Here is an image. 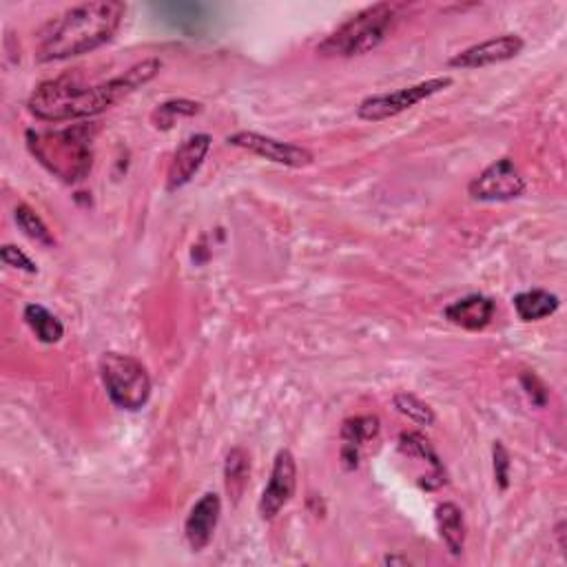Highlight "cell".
Segmentation results:
<instances>
[{"mask_svg": "<svg viewBox=\"0 0 567 567\" xmlns=\"http://www.w3.org/2000/svg\"><path fill=\"white\" fill-rule=\"evenodd\" d=\"M160 69L162 63L158 58H147L129 67L125 74L98 85H87L78 74H65L43 82L29 98L27 107L34 118L43 122L87 120L116 107L120 100L156 78Z\"/></svg>", "mask_w": 567, "mask_h": 567, "instance_id": "obj_1", "label": "cell"}, {"mask_svg": "<svg viewBox=\"0 0 567 567\" xmlns=\"http://www.w3.org/2000/svg\"><path fill=\"white\" fill-rule=\"evenodd\" d=\"M127 5L118 0H98L67 9L43 29L38 38V63L78 58L111 43L125 20Z\"/></svg>", "mask_w": 567, "mask_h": 567, "instance_id": "obj_2", "label": "cell"}, {"mask_svg": "<svg viewBox=\"0 0 567 567\" xmlns=\"http://www.w3.org/2000/svg\"><path fill=\"white\" fill-rule=\"evenodd\" d=\"M94 125H76L51 133H27L29 151L60 180L69 184L87 178L94 162Z\"/></svg>", "mask_w": 567, "mask_h": 567, "instance_id": "obj_3", "label": "cell"}, {"mask_svg": "<svg viewBox=\"0 0 567 567\" xmlns=\"http://www.w3.org/2000/svg\"><path fill=\"white\" fill-rule=\"evenodd\" d=\"M399 20V7L377 3L348 18L342 27L317 45V54L326 58H355L370 54L393 32Z\"/></svg>", "mask_w": 567, "mask_h": 567, "instance_id": "obj_4", "label": "cell"}, {"mask_svg": "<svg viewBox=\"0 0 567 567\" xmlns=\"http://www.w3.org/2000/svg\"><path fill=\"white\" fill-rule=\"evenodd\" d=\"M100 377L113 406L138 412L151 397V377L136 357L105 353L100 359Z\"/></svg>", "mask_w": 567, "mask_h": 567, "instance_id": "obj_5", "label": "cell"}, {"mask_svg": "<svg viewBox=\"0 0 567 567\" xmlns=\"http://www.w3.org/2000/svg\"><path fill=\"white\" fill-rule=\"evenodd\" d=\"M450 87H452V78L441 76V78H430V80L419 82V85L390 91V94L368 96L359 102L357 118H362L366 122H381V120L395 118L399 116V113L417 107L419 102L437 96L441 94V91H446Z\"/></svg>", "mask_w": 567, "mask_h": 567, "instance_id": "obj_6", "label": "cell"}, {"mask_svg": "<svg viewBox=\"0 0 567 567\" xmlns=\"http://www.w3.org/2000/svg\"><path fill=\"white\" fill-rule=\"evenodd\" d=\"M525 178L512 158H501L483 169L468 184V193L477 202H510L525 193Z\"/></svg>", "mask_w": 567, "mask_h": 567, "instance_id": "obj_7", "label": "cell"}, {"mask_svg": "<svg viewBox=\"0 0 567 567\" xmlns=\"http://www.w3.org/2000/svg\"><path fill=\"white\" fill-rule=\"evenodd\" d=\"M226 142H229L231 147L244 149V151L253 153V156H260L275 164H284V167H291V169L311 167L315 160L313 151L300 147V144L275 140L271 136H262V133H255V131H237L233 133V136L226 138Z\"/></svg>", "mask_w": 567, "mask_h": 567, "instance_id": "obj_8", "label": "cell"}, {"mask_svg": "<svg viewBox=\"0 0 567 567\" xmlns=\"http://www.w3.org/2000/svg\"><path fill=\"white\" fill-rule=\"evenodd\" d=\"M297 490V463L291 450L282 448L273 461L271 479L262 492V499L257 503V512L264 521H273L280 514Z\"/></svg>", "mask_w": 567, "mask_h": 567, "instance_id": "obj_9", "label": "cell"}, {"mask_svg": "<svg viewBox=\"0 0 567 567\" xmlns=\"http://www.w3.org/2000/svg\"><path fill=\"white\" fill-rule=\"evenodd\" d=\"M525 47V40L517 34H503L497 38L483 40L479 45H472L468 49L459 51L450 58V67L455 69H483L492 65L508 63V60L517 58Z\"/></svg>", "mask_w": 567, "mask_h": 567, "instance_id": "obj_10", "label": "cell"}, {"mask_svg": "<svg viewBox=\"0 0 567 567\" xmlns=\"http://www.w3.org/2000/svg\"><path fill=\"white\" fill-rule=\"evenodd\" d=\"M213 138L209 133H195V136L184 140L173 153V160L169 164L167 173V191L175 193L195 178V173L200 171L206 156L211 151Z\"/></svg>", "mask_w": 567, "mask_h": 567, "instance_id": "obj_11", "label": "cell"}, {"mask_svg": "<svg viewBox=\"0 0 567 567\" xmlns=\"http://www.w3.org/2000/svg\"><path fill=\"white\" fill-rule=\"evenodd\" d=\"M222 514V499L220 494L206 492L193 505L187 523H184V536L193 552H202L206 545L213 541V534L218 530Z\"/></svg>", "mask_w": 567, "mask_h": 567, "instance_id": "obj_12", "label": "cell"}, {"mask_svg": "<svg viewBox=\"0 0 567 567\" xmlns=\"http://www.w3.org/2000/svg\"><path fill=\"white\" fill-rule=\"evenodd\" d=\"M494 313H497V304L486 295H468L443 311L450 324L466 328V331H481V328H486L492 322Z\"/></svg>", "mask_w": 567, "mask_h": 567, "instance_id": "obj_13", "label": "cell"}, {"mask_svg": "<svg viewBox=\"0 0 567 567\" xmlns=\"http://www.w3.org/2000/svg\"><path fill=\"white\" fill-rule=\"evenodd\" d=\"M435 521H437V530L443 545H446L448 552L452 556H461L463 550H466V536H468V528H466V519H463V512L457 503H439L435 510Z\"/></svg>", "mask_w": 567, "mask_h": 567, "instance_id": "obj_14", "label": "cell"}, {"mask_svg": "<svg viewBox=\"0 0 567 567\" xmlns=\"http://www.w3.org/2000/svg\"><path fill=\"white\" fill-rule=\"evenodd\" d=\"M512 304L521 322H541L559 311L561 300L559 295L545 291V288H532V291L514 295Z\"/></svg>", "mask_w": 567, "mask_h": 567, "instance_id": "obj_15", "label": "cell"}, {"mask_svg": "<svg viewBox=\"0 0 567 567\" xmlns=\"http://www.w3.org/2000/svg\"><path fill=\"white\" fill-rule=\"evenodd\" d=\"M399 450L408 457L428 461V466L432 468V490L446 483V468H443L439 455L435 452V448H432V443L421 435V432H404V435L399 437Z\"/></svg>", "mask_w": 567, "mask_h": 567, "instance_id": "obj_16", "label": "cell"}, {"mask_svg": "<svg viewBox=\"0 0 567 567\" xmlns=\"http://www.w3.org/2000/svg\"><path fill=\"white\" fill-rule=\"evenodd\" d=\"M249 477H251V457L249 452L244 448H233L229 450L224 461V486H226V494L237 503L242 499V494L249 486Z\"/></svg>", "mask_w": 567, "mask_h": 567, "instance_id": "obj_17", "label": "cell"}, {"mask_svg": "<svg viewBox=\"0 0 567 567\" xmlns=\"http://www.w3.org/2000/svg\"><path fill=\"white\" fill-rule=\"evenodd\" d=\"M23 317L27 326L32 328V333L38 337V342L58 344L65 335L63 322L54 313L47 311L43 304H27Z\"/></svg>", "mask_w": 567, "mask_h": 567, "instance_id": "obj_18", "label": "cell"}, {"mask_svg": "<svg viewBox=\"0 0 567 567\" xmlns=\"http://www.w3.org/2000/svg\"><path fill=\"white\" fill-rule=\"evenodd\" d=\"M200 111H202L200 102L187 100V98H175V100H167V102H162V105H158V109L151 113V122L156 129L167 131L178 120L198 116Z\"/></svg>", "mask_w": 567, "mask_h": 567, "instance_id": "obj_19", "label": "cell"}, {"mask_svg": "<svg viewBox=\"0 0 567 567\" xmlns=\"http://www.w3.org/2000/svg\"><path fill=\"white\" fill-rule=\"evenodd\" d=\"M156 12L162 14L164 20H169L178 29L184 32H193L198 29V23L206 18V7L204 5H193V3H169V5H156Z\"/></svg>", "mask_w": 567, "mask_h": 567, "instance_id": "obj_20", "label": "cell"}, {"mask_svg": "<svg viewBox=\"0 0 567 567\" xmlns=\"http://www.w3.org/2000/svg\"><path fill=\"white\" fill-rule=\"evenodd\" d=\"M14 220L18 224V229L23 231L29 240H34L36 244L43 246H54V235H51L49 226L43 222V218L27 204H18L14 209Z\"/></svg>", "mask_w": 567, "mask_h": 567, "instance_id": "obj_21", "label": "cell"}, {"mask_svg": "<svg viewBox=\"0 0 567 567\" xmlns=\"http://www.w3.org/2000/svg\"><path fill=\"white\" fill-rule=\"evenodd\" d=\"M379 417L375 415H362V417H353V419H346L342 424V441L346 446H355V448H362L364 443L373 441L379 435Z\"/></svg>", "mask_w": 567, "mask_h": 567, "instance_id": "obj_22", "label": "cell"}, {"mask_svg": "<svg viewBox=\"0 0 567 567\" xmlns=\"http://www.w3.org/2000/svg\"><path fill=\"white\" fill-rule=\"evenodd\" d=\"M393 404L397 408L399 415L408 417L410 421H415L417 426H435L437 415L424 399H419L417 395L412 393H397L393 397Z\"/></svg>", "mask_w": 567, "mask_h": 567, "instance_id": "obj_23", "label": "cell"}, {"mask_svg": "<svg viewBox=\"0 0 567 567\" xmlns=\"http://www.w3.org/2000/svg\"><path fill=\"white\" fill-rule=\"evenodd\" d=\"M0 260H3L5 266L18 268V271H23V273H29V275L38 273V266L32 257H29L25 251H20L14 244H5L3 249H0Z\"/></svg>", "mask_w": 567, "mask_h": 567, "instance_id": "obj_24", "label": "cell"}, {"mask_svg": "<svg viewBox=\"0 0 567 567\" xmlns=\"http://www.w3.org/2000/svg\"><path fill=\"white\" fill-rule=\"evenodd\" d=\"M492 457H494V479H497V486L505 490L510 486V468H512L510 452L501 441H497L492 448Z\"/></svg>", "mask_w": 567, "mask_h": 567, "instance_id": "obj_25", "label": "cell"}, {"mask_svg": "<svg viewBox=\"0 0 567 567\" xmlns=\"http://www.w3.org/2000/svg\"><path fill=\"white\" fill-rule=\"evenodd\" d=\"M521 381H523L525 390H528L532 404L545 406V401H548V388L543 386V381H541L539 377H536V375H532V373H525V375L521 377Z\"/></svg>", "mask_w": 567, "mask_h": 567, "instance_id": "obj_26", "label": "cell"}, {"mask_svg": "<svg viewBox=\"0 0 567 567\" xmlns=\"http://www.w3.org/2000/svg\"><path fill=\"white\" fill-rule=\"evenodd\" d=\"M342 461H344V468L346 470H355L359 466V448L355 446H346L342 448Z\"/></svg>", "mask_w": 567, "mask_h": 567, "instance_id": "obj_27", "label": "cell"}, {"mask_svg": "<svg viewBox=\"0 0 567 567\" xmlns=\"http://www.w3.org/2000/svg\"><path fill=\"white\" fill-rule=\"evenodd\" d=\"M384 563L386 565H410V561L406 559V556H386Z\"/></svg>", "mask_w": 567, "mask_h": 567, "instance_id": "obj_28", "label": "cell"}]
</instances>
